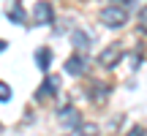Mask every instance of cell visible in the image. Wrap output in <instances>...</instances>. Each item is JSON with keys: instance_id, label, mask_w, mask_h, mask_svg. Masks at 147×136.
Here are the masks:
<instances>
[{"instance_id": "1", "label": "cell", "mask_w": 147, "mask_h": 136, "mask_svg": "<svg viewBox=\"0 0 147 136\" xmlns=\"http://www.w3.org/2000/svg\"><path fill=\"white\" fill-rule=\"evenodd\" d=\"M101 22H104L106 27H123L128 22V11L123 8V5H106V8L101 11Z\"/></svg>"}, {"instance_id": "2", "label": "cell", "mask_w": 147, "mask_h": 136, "mask_svg": "<svg viewBox=\"0 0 147 136\" xmlns=\"http://www.w3.org/2000/svg\"><path fill=\"white\" fill-rule=\"evenodd\" d=\"M52 3H47V0H41V3H36V8H33V25H49V22L55 19V14H52Z\"/></svg>"}, {"instance_id": "3", "label": "cell", "mask_w": 147, "mask_h": 136, "mask_svg": "<svg viewBox=\"0 0 147 136\" xmlns=\"http://www.w3.org/2000/svg\"><path fill=\"white\" fill-rule=\"evenodd\" d=\"M57 120H60L63 128H76L79 123H82V114H79L74 106H63V109L57 112Z\"/></svg>"}, {"instance_id": "4", "label": "cell", "mask_w": 147, "mask_h": 136, "mask_svg": "<svg viewBox=\"0 0 147 136\" xmlns=\"http://www.w3.org/2000/svg\"><path fill=\"white\" fill-rule=\"evenodd\" d=\"M57 90H60V79L57 76H47V79H44V84L38 87V93H36V101L49 98V95H55Z\"/></svg>"}, {"instance_id": "5", "label": "cell", "mask_w": 147, "mask_h": 136, "mask_svg": "<svg viewBox=\"0 0 147 136\" xmlns=\"http://www.w3.org/2000/svg\"><path fill=\"white\" fill-rule=\"evenodd\" d=\"M84 68H87V60L82 55H74V57L65 60V73H71V76H82Z\"/></svg>"}, {"instance_id": "6", "label": "cell", "mask_w": 147, "mask_h": 136, "mask_svg": "<svg viewBox=\"0 0 147 136\" xmlns=\"http://www.w3.org/2000/svg\"><path fill=\"white\" fill-rule=\"evenodd\" d=\"M120 46H109V49H104V52H101V60L98 63L104 65V68H115L117 63H120Z\"/></svg>"}, {"instance_id": "7", "label": "cell", "mask_w": 147, "mask_h": 136, "mask_svg": "<svg viewBox=\"0 0 147 136\" xmlns=\"http://www.w3.org/2000/svg\"><path fill=\"white\" fill-rule=\"evenodd\" d=\"M71 44H74V46H76V49H90V46H93V33L76 30V33H74V36H71Z\"/></svg>"}, {"instance_id": "8", "label": "cell", "mask_w": 147, "mask_h": 136, "mask_svg": "<svg viewBox=\"0 0 147 136\" xmlns=\"http://www.w3.org/2000/svg\"><path fill=\"white\" fill-rule=\"evenodd\" d=\"M68 136H98V125L95 123H79L76 128H71Z\"/></svg>"}, {"instance_id": "9", "label": "cell", "mask_w": 147, "mask_h": 136, "mask_svg": "<svg viewBox=\"0 0 147 136\" xmlns=\"http://www.w3.org/2000/svg\"><path fill=\"white\" fill-rule=\"evenodd\" d=\"M8 19L14 22V25H25L27 22V14L22 11V3L16 0V3H11V8H8Z\"/></svg>"}, {"instance_id": "10", "label": "cell", "mask_w": 147, "mask_h": 136, "mask_svg": "<svg viewBox=\"0 0 147 136\" xmlns=\"http://www.w3.org/2000/svg\"><path fill=\"white\" fill-rule=\"evenodd\" d=\"M36 65L41 68V71H47L49 65H52V49H47V46H41L36 52Z\"/></svg>"}, {"instance_id": "11", "label": "cell", "mask_w": 147, "mask_h": 136, "mask_svg": "<svg viewBox=\"0 0 147 136\" xmlns=\"http://www.w3.org/2000/svg\"><path fill=\"white\" fill-rule=\"evenodd\" d=\"M0 101H3V104H5V101H11V87L5 82H0Z\"/></svg>"}, {"instance_id": "12", "label": "cell", "mask_w": 147, "mask_h": 136, "mask_svg": "<svg viewBox=\"0 0 147 136\" xmlns=\"http://www.w3.org/2000/svg\"><path fill=\"white\" fill-rule=\"evenodd\" d=\"M128 136H147V131H144V125H134L128 131Z\"/></svg>"}, {"instance_id": "13", "label": "cell", "mask_w": 147, "mask_h": 136, "mask_svg": "<svg viewBox=\"0 0 147 136\" xmlns=\"http://www.w3.org/2000/svg\"><path fill=\"white\" fill-rule=\"evenodd\" d=\"M139 65H142V57H139V55H134V57H131V68H134V71H136Z\"/></svg>"}, {"instance_id": "14", "label": "cell", "mask_w": 147, "mask_h": 136, "mask_svg": "<svg viewBox=\"0 0 147 136\" xmlns=\"http://www.w3.org/2000/svg\"><path fill=\"white\" fill-rule=\"evenodd\" d=\"M3 49H5V41H0V52H3Z\"/></svg>"}]
</instances>
